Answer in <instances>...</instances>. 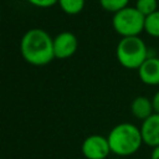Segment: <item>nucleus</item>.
Here are the masks:
<instances>
[{"instance_id":"4468645a","label":"nucleus","mask_w":159,"mask_h":159,"mask_svg":"<svg viewBox=\"0 0 159 159\" xmlns=\"http://www.w3.org/2000/svg\"><path fill=\"white\" fill-rule=\"evenodd\" d=\"M31 5L36 6V7H50L53 6L55 4L58 2V0H27Z\"/></svg>"},{"instance_id":"39448f33","label":"nucleus","mask_w":159,"mask_h":159,"mask_svg":"<svg viewBox=\"0 0 159 159\" xmlns=\"http://www.w3.org/2000/svg\"><path fill=\"white\" fill-rule=\"evenodd\" d=\"M81 149L86 159H106L109 153H112L107 137L99 134L87 137L83 140Z\"/></svg>"},{"instance_id":"dca6fc26","label":"nucleus","mask_w":159,"mask_h":159,"mask_svg":"<svg viewBox=\"0 0 159 159\" xmlns=\"http://www.w3.org/2000/svg\"><path fill=\"white\" fill-rule=\"evenodd\" d=\"M150 159H159V145L153 148L152 154H150Z\"/></svg>"},{"instance_id":"423d86ee","label":"nucleus","mask_w":159,"mask_h":159,"mask_svg":"<svg viewBox=\"0 0 159 159\" xmlns=\"http://www.w3.org/2000/svg\"><path fill=\"white\" fill-rule=\"evenodd\" d=\"M78 47V40L75 34L63 31L53 39V53L55 58L65 60L75 55Z\"/></svg>"},{"instance_id":"f03ea898","label":"nucleus","mask_w":159,"mask_h":159,"mask_svg":"<svg viewBox=\"0 0 159 159\" xmlns=\"http://www.w3.org/2000/svg\"><path fill=\"white\" fill-rule=\"evenodd\" d=\"M111 152L119 157L135 154L143 144L140 128L132 123H119L112 128L108 137Z\"/></svg>"},{"instance_id":"f8f14e48","label":"nucleus","mask_w":159,"mask_h":159,"mask_svg":"<svg viewBox=\"0 0 159 159\" xmlns=\"http://www.w3.org/2000/svg\"><path fill=\"white\" fill-rule=\"evenodd\" d=\"M129 0H99V5L109 12H117L128 6Z\"/></svg>"},{"instance_id":"9d476101","label":"nucleus","mask_w":159,"mask_h":159,"mask_svg":"<svg viewBox=\"0 0 159 159\" xmlns=\"http://www.w3.org/2000/svg\"><path fill=\"white\" fill-rule=\"evenodd\" d=\"M144 31L155 39H159V10L145 16L144 20Z\"/></svg>"},{"instance_id":"0eeeda50","label":"nucleus","mask_w":159,"mask_h":159,"mask_svg":"<svg viewBox=\"0 0 159 159\" xmlns=\"http://www.w3.org/2000/svg\"><path fill=\"white\" fill-rule=\"evenodd\" d=\"M140 133L143 143L150 148L159 145V113H153L147 119L142 120Z\"/></svg>"},{"instance_id":"7ed1b4c3","label":"nucleus","mask_w":159,"mask_h":159,"mask_svg":"<svg viewBox=\"0 0 159 159\" xmlns=\"http://www.w3.org/2000/svg\"><path fill=\"white\" fill-rule=\"evenodd\" d=\"M118 62L128 70H138L148 58V47L139 36L122 37L116 47Z\"/></svg>"},{"instance_id":"6e6552de","label":"nucleus","mask_w":159,"mask_h":159,"mask_svg":"<svg viewBox=\"0 0 159 159\" xmlns=\"http://www.w3.org/2000/svg\"><path fill=\"white\" fill-rule=\"evenodd\" d=\"M139 80L148 86L159 84V57H149L138 68Z\"/></svg>"},{"instance_id":"f3484780","label":"nucleus","mask_w":159,"mask_h":159,"mask_svg":"<svg viewBox=\"0 0 159 159\" xmlns=\"http://www.w3.org/2000/svg\"><path fill=\"white\" fill-rule=\"evenodd\" d=\"M0 20H1V15H0Z\"/></svg>"},{"instance_id":"2eb2a0df","label":"nucleus","mask_w":159,"mask_h":159,"mask_svg":"<svg viewBox=\"0 0 159 159\" xmlns=\"http://www.w3.org/2000/svg\"><path fill=\"white\" fill-rule=\"evenodd\" d=\"M152 103H153V108L155 113H159V91L155 92V94L152 98Z\"/></svg>"},{"instance_id":"ddd939ff","label":"nucleus","mask_w":159,"mask_h":159,"mask_svg":"<svg viewBox=\"0 0 159 159\" xmlns=\"http://www.w3.org/2000/svg\"><path fill=\"white\" fill-rule=\"evenodd\" d=\"M135 7L139 12L147 16L158 10V1L157 0H137Z\"/></svg>"},{"instance_id":"f257e3e1","label":"nucleus","mask_w":159,"mask_h":159,"mask_svg":"<svg viewBox=\"0 0 159 159\" xmlns=\"http://www.w3.org/2000/svg\"><path fill=\"white\" fill-rule=\"evenodd\" d=\"M20 51L26 62L34 66H45L55 58L53 39L41 29H31L20 41Z\"/></svg>"},{"instance_id":"1a4fd4ad","label":"nucleus","mask_w":159,"mask_h":159,"mask_svg":"<svg viewBox=\"0 0 159 159\" xmlns=\"http://www.w3.org/2000/svg\"><path fill=\"white\" fill-rule=\"evenodd\" d=\"M130 112L137 119H140V120L147 119L149 116H152L154 113L152 99H149L144 96L135 97L130 103Z\"/></svg>"},{"instance_id":"9b49d317","label":"nucleus","mask_w":159,"mask_h":159,"mask_svg":"<svg viewBox=\"0 0 159 159\" xmlns=\"http://www.w3.org/2000/svg\"><path fill=\"white\" fill-rule=\"evenodd\" d=\"M57 4L62 11L68 15L80 14L84 7V0H58Z\"/></svg>"},{"instance_id":"20e7f679","label":"nucleus","mask_w":159,"mask_h":159,"mask_svg":"<svg viewBox=\"0 0 159 159\" xmlns=\"http://www.w3.org/2000/svg\"><path fill=\"white\" fill-rule=\"evenodd\" d=\"M145 16L137 10V7L127 6L117 12H114L112 19V25L114 31L122 37L125 36H139L144 31Z\"/></svg>"}]
</instances>
